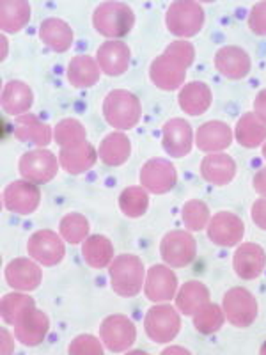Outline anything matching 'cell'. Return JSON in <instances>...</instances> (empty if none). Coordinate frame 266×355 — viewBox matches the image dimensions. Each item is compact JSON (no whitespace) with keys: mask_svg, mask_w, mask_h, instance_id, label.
I'll return each mask as SVG.
<instances>
[{"mask_svg":"<svg viewBox=\"0 0 266 355\" xmlns=\"http://www.w3.org/2000/svg\"><path fill=\"white\" fill-rule=\"evenodd\" d=\"M194 57L195 50L188 41H174L151 64V82L163 91H174L181 87L186 69L194 62Z\"/></svg>","mask_w":266,"mask_h":355,"instance_id":"6da1fadb","label":"cell"},{"mask_svg":"<svg viewBox=\"0 0 266 355\" xmlns=\"http://www.w3.org/2000/svg\"><path fill=\"white\" fill-rule=\"evenodd\" d=\"M103 116L107 123L117 130H132L142 116L139 98L125 89H116L103 101Z\"/></svg>","mask_w":266,"mask_h":355,"instance_id":"7a4b0ae2","label":"cell"},{"mask_svg":"<svg viewBox=\"0 0 266 355\" xmlns=\"http://www.w3.org/2000/svg\"><path fill=\"white\" fill-rule=\"evenodd\" d=\"M110 283L119 297H135L144 283V265L133 254L117 256L110 263Z\"/></svg>","mask_w":266,"mask_h":355,"instance_id":"3957f363","label":"cell"},{"mask_svg":"<svg viewBox=\"0 0 266 355\" xmlns=\"http://www.w3.org/2000/svg\"><path fill=\"white\" fill-rule=\"evenodd\" d=\"M135 15L132 8L123 2H103L93 15V25L101 36L121 37L132 31Z\"/></svg>","mask_w":266,"mask_h":355,"instance_id":"277c9868","label":"cell"},{"mask_svg":"<svg viewBox=\"0 0 266 355\" xmlns=\"http://www.w3.org/2000/svg\"><path fill=\"white\" fill-rule=\"evenodd\" d=\"M145 334L154 343H169L177 336L181 329V318L177 311L169 304H160V306L151 307L145 313L144 318Z\"/></svg>","mask_w":266,"mask_h":355,"instance_id":"5b68a950","label":"cell"},{"mask_svg":"<svg viewBox=\"0 0 266 355\" xmlns=\"http://www.w3.org/2000/svg\"><path fill=\"white\" fill-rule=\"evenodd\" d=\"M166 24L170 33L177 37H192L204 24V11L197 2H174L166 15Z\"/></svg>","mask_w":266,"mask_h":355,"instance_id":"8992f818","label":"cell"},{"mask_svg":"<svg viewBox=\"0 0 266 355\" xmlns=\"http://www.w3.org/2000/svg\"><path fill=\"white\" fill-rule=\"evenodd\" d=\"M226 320L238 329H245L252 325L258 316V302L254 295L245 288H231L224 295V304H222Z\"/></svg>","mask_w":266,"mask_h":355,"instance_id":"52a82bcc","label":"cell"},{"mask_svg":"<svg viewBox=\"0 0 266 355\" xmlns=\"http://www.w3.org/2000/svg\"><path fill=\"white\" fill-rule=\"evenodd\" d=\"M160 254L169 266L183 268L194 261L197 254V243L194 236L186 231H170L161 240Z\"/></svg>","mask_w":266,"mask_h":355,"instance_id":"ba28073f","label":"cell"},{"mask_svg":"<svg viewBox=\"0 0 266 355\" xmlns=\"http://www.w3.org/2000/svg\"><path fill=\"white\" fill-rule=\"evenodd\" d=\"M101 339L110 352H125L132 348L137 338V331L132 320L123 315L107 316L100 327Z\"/></svg>","mask_w":266,"mask_h":355,"instance_id":"9c48e42d","label":"cell"},{"mask_svg":"<svg viewBox=\"0 0 266 355\" xmlns=\"http://www.w3.org/2000/svg\"><path fill=\"white\" fill-rule=\"evenodd\" d=\"M59 164L52 151L34 150L20 158V174L30 183H46L57 174Z\"/></svg>","mask_w":266,"mask_h":355,"instance_id":"30bf717a","label":"cell"},{"mask_svg":"<svg viewBox=\"0 0 266 355\" xmlns=\"http://www.w3.org/2000/svg\"><path fill=\"white\" fill-rule=\"evenodd\" d=\"M245 233L242 218L231 211H218L210 218L208 224V239L220 247L238 245Z\"/></svg>","mask_w":266,"mask_h":355,"instance_id":"8fae6325","label":"cell"},{"mask_svg":"<svg viewBox=\"0 0 266 355\" xmlns=\"http://www.w3.org/2000/svg\"><path fill=\"white\" fill-rule=\"evenodd\" d=\"M176 169L166 158H151L141 171L142 189L153 194H167L176 185Z\"/></svg>","mask_w":266,"mask_h":355,"instance_id":"7c38bea8","label":"cell"},{"mask_svg":"<svg viewBox=\"0 0 266 355\" xmlns=\"http://www.w3.org/2000/svg\"><path fill=\"white\" fill-rule=\"evenodd\" d=\"M28 254L41 265L52 266L64 258V242L53 231L41 230L30 236L27 243Z\"/></svg>","mask_w":266,"mask_h":355,"instance_id":"4fadbf2b","label":"cell"},{"mask_svg":"<svg viewBox=\"0 0 266 355\" xmlns=\"http://www.w3.org/2000/svg\"><path fill=\"white\" fill-rule=\"evenodd\" d=\"M177 279L166 265H154L148 270L144 293L151 302H169L176 297Z\"/></svg>","mask_w":266,"mask_h":355,"instance_id":"5bb4252c","label":"cell"},{"mask_svg":"<svg viewBox=\"0 0 266 355\" xmlns=\"http://www.w3.org/2000/svg\"><path fill=\"white\" fill-rule=\"evenodd\" d=\"M163 150L174 158H181L192 151L194 144V132L185 119H170L163 125V137H161Z\"/></svg>","mask_w":266,"mask_h":355,"instance_id":"9a60e30c","label":"cell"},{"mask_svg":"<svg viewBox=\"0 0 266 355\" xmlns=\"http://www.w3.org/2000/svg\"><path fill=\"white\" fill-rule=\"evenodd\" d=\"M234 272L245 281H254L266 266V252L258 243H242L233 256Z\"/></svg>","mask_w":266,"mask_h":355,"instance_id":"2e32d148","label":"cell"},{"mask_svg":"<svg viewBox=\"0 0 266 355\" xmlns=\"http://www.w3.org/2000/svg\"><path fill=\"white\" fill-rule=\"evenodd\" d=\"M39 189L36 183H30L27 180L15 182L4 190V205L8 210L20 215L33 214L39 205Z\"/></svg>","mask_w":266,"mask_h":355,"instance_id":"e0dca14e","label":"cell"},{"mask_svg":"<svg viewBox=\"0 0 266 355\" xmlns=\"http://www.w3.org/2000/svg\"><path fill=\"white\" fill-rule=\"evenodd\" d=\"M46 332H48V318L34 306L25 309L24 315L15 323V334H17L18 341L27 345V347L39 345Z\"/></svg>","mask_w":266,"mask_h":355,"instance_id":"ac0fdd59","label":"cell"},{"mask_svg":"<svg viewBox=\"0 0 266 355\" xmlns=\"http://www.w3.org/2000/svg\"><path fill=\"white\" fill-rule=\"evenodd\" d=\"M41 268L30 259H12L6 266V281L11 288L18 291H33L41 284Z\"/></svg>","mask_w":266,"mask_h":355,"instance_id":"d6986e66","label":"cell"},{"mask_svg":"<svg viewBox=\"0 0 266 355\" xmlns=\"http://www.w3.org/2000/svg\"><path fill=\"white\" fill-rule=\"evenodd\" d=\"M215 66L224 77L231 80H240L249 75L250 57L240 46H222L215 55Z\"/></svg>","mask_w":266,"mask_h":355,"instance_id":"ffe728a7","label":"cell"},{"mask_svg":"<svg viewBox=\"0 0 266 355\" xmlns=\"http://www.w3.org/2000/svg\"><path fill=\"white\" fill-rule=\"evenodd\" d=\"M233 141V132L229 125L222 121H210L199 126L195 132V144L204 153H218V151L229 148Z\"/></svg>","mask_w":266,"mask_h":355,"instance_id":"44dd1931","label":"cell"},{"mask_svg":"<svg viewBox=\"0 0 266 355\" xmlns=\"http://www.w3.org/2000/svg\"><path fill=\"white\" fill-rule=\"evenodd\" d=\"M98 64L103 73L110 77H117L128 69L130 49L123 41H105L98 50Z\"/></svg>","mask_w":266,"mask_h":355,"instance_id":"7402d4cb","label":"cell"},{"mask_svg":"<svg viewBox=\"0 0 266 355\" xmlns=\"http://www.w3.org/2000/svg\"><path fill=\"white\" fill-rule=\"evenodd\" d=\"M201 174L206 182L213 185H227L236 174V164L226 153H211L201 162Z\"/></svg>","mask_w":266,"mask_h":355,"instance_id":"603a6c76","label":"cell"},{"mask_svg":"<svg viewBox=\"0 0 266 355\" xmlns=\"http://www.w3.org/2000/svg\"><path fill=\"white\" fill-rule=\"evenodd\" d=\"M96 162V151L89 142H80V144L62 148L59 155V164L62 169L69 174H80L84 171L91 169Z\"/></svg>","mask_w":266,"mask_h":355,"instance_id":"cb8c5ba5","label":"cell"},{"mask_svg":"<svg viewBox=\"0 0 266 355\" xmlns=\"http://www.w3.org/2000/svg\"><path fill=\"white\" fill-rule=\"evenodd\" d=\"M179 105L188 116H201L211 105V91L204 82H190L179 93Z\"/></svg>","mask_w":266,"mask_h":355,"instance_id":"d4e9b609","label":"cell"},{"mask_svg":"<svg viewBox=\"0 0 266 355\" xmlns=\"http://www.w3.org/2000/svg\"><path fill=\"white\" fill-rule=\"evenodd\" d=\"M234 137L243 148H258L266 141V121L256 112H247L240 117Z\"/></svg>","mask_w":266,"mask_h":355,"instance_id":"484cf974","label":"cell"},{"mask_svg":"<svg viewBox=\"0 0 266 355\" xmlns=\"http://www.w3.org/2000/svg\"><path fill=\"white\" fill-rule=\"evenodd\" d=\"M210 302V291L199 281H190L176 295V307L181 315L194 316L195 311Z\"/></svg>","mask_w":266,"mask_h":355,"instance_id":"4316f807","label":"cell"},{"mask_svg":"<svg viewBox=\"0 0 266 355\" xmlns=\"http://www.w3.org/2000/svg\"><path fill=\"white\" fill-rule=\"evenodd\" d=\"M39 37L55 52H66L73 43V31L59 18H48L41 24Z\"/></svg>","mask_w":266,"mask_h":355,"instance_id":"83f0119b","label":"cell"},{"mask_svg":"<svg viewBox=\"0 0 266 355\" xmlns=\"http://www.w3.org/2000/svg\"><path fill=\"white\" fill-rule=\"evenodd\" d=\"M68 80L75 87H91L100 80V64L89 55L73 57L68 68Z\"/></svg>","mask_w":266,"mask_h":355,"instance_id":"f1b7e54d","label":"cell"},{"mask_svg":"<svg viewBox=\"0 0 266 355\" xmlns=\"http://www.w3.org/2000/svg\"><path fill=\"white\" fill-rule=\"evenodd\" d=\"M33 105V91L27 84L18 80L9 82L2 91V107L11 116H21Z\"/></svg>","mask_w":266,"mask_h":355,"instance_id":"f546056e","label":"cell"},{"mask_svg":"<svg viewBox=\"0 0 266 355\" xmlns=\"http://www.w3.org/2000/svg\"><path fill=\"white\" fill-rule=\"evenodd\" d=\"M15 135L18 141H28L37 146H46L52 141V128L44 125L36 116H20L15 125Z\"/></svg>","mask_w":266,"mask_h":355,"instance_id":"4dcf8cb0","label":"cell"},{"mask_svg":"<svg viewBox=\"0 0 266 355\" xmlns=\"http://www.w3.org/2000/svg\"><path fill=\"white\" fill-rule=\"evenodd\" d=\"M130 146L128 137L125 133H110L107 135L100 144V150H98V155L103 160V164L107 166H123L130 157Z\"/></svg>","mask_w":266,"mask_h":355,"instance_id":"1f68e13d","label":"cell"},{"mask_svg":"<svg viewBox=\"0 0 266 355\" xmlns=\"http://www.w3.org/2000/svg\"><path fill=\"white\" fill-rule=\"evenodd\" d=\"M82 256L93 268H105L109 263H112L114 247L110 240H107L101 234H93L82 245Z\"/></svg>","mask_w":266,"mask_h":355,"instance_id":"d6a6232c","label":"cell"},{"mask_svg":"<svg viewBox=\"0 0 266 355\" xmlns=\"http://www.w3.org/2000/svg\"><path fill=\"white\" fill-rule=\"evenodd\" d=\"M0 25L4 33H18L20 28H24L28 24L30 18V6L28 2H21V0H15V2H0Z\"/></svg>","mask_w":266,"mask_h":355,"instance_id":"836d02e7","label":"cell"},{"mask_svg":"<svg viewBox=\"0 0 266 355\" xmlns=\"http://www.w3.org/2000/svg\"><path fill=\"white\" fill-rule=\"evenodd\" d=\"M148 206H150V198L145 189H141V187H128L119 196V208L130 218L142 217Z\"/></svg>","mask_w":266,"mask_h":355,"instance_id":"e575fe53","label":"cell"},{"mask_svg":"<svg viewBox=\"0 0 266 355\" xmlns=\"http://www.w3.org/2000/svg\"><path fill=\"white\" fill-rule=\"evenodd\" d=\"M224 309L220 306L208 302L201 309L195 311L194 315V327L201 334H213L224 325Z\"/></svg>","mask_w":266,"mask_h":355,"instance_id":"d590c367","label":"cell"},{"mask_svg":"<svg viewBox=\"0 0 266 355\" xmlns=\"http://www.w3.org/2000/svg\"><path fill=\"white\" fill-rule=\"evenodd\" d=\"M183 222L190 231H201L210 224V210L206 202L199 199H190L183 206Z\"/></svg>","mask_w":266,"mask_h":355,"instance_id":"8d00e7d4","label":"cell"},{"mask_svg":"<svg viewBox=\"0 0 266 355\" xmlns=\"http://www.w3.org/2000/svg\"><path fill=\"white\" fill-rule=\"evenodd\" d=\"M53 139L61 148L80 144L85 141V128L77 119H64L53 130Z\"/></svg>","mask_w":266,"mask_h":355,"instance_id":"74e56055","label":"cell"},{"mask_svg":"<svg viewBox=\"0 0 266 355\" xmlns=\"http://www.w3.org/2000/svg\"><path fill=\"white\" fill-rule=\"evenodd\" d=\"M59 231H61L62 239H64L68 243H80L82 240L87 239L89 222L85 220L84 215L68 214L61 220Z\"/></svg>","mask_w":266,"mask_h":355,"instance_id":"f35d334b","label":"cell"},{"mask_svg":"<svg viewBox=\"0 0 266 355\" xmlns=\"http://www.w3.org/2000/svg\"><path fill=\"white\" fill-rule=\"evenodd\" d=\"M30 306H34V300L24 293H11L6 295L2 299V318L6 323H17V320L20 318L25 313V309H28Z\"/></svg>","mask_w":266,"mask_h":355,"instance_id":"ab89813d","label":"cell"},{"mask_svg":"<svg viewBox=\"0 0 266 355\" xmlns=\"http://www.w3.org/2000/svg\"><path fill=\"white\" fill-rule=\"evenodd\" d=\"M69 354H103V348L93 336H78L69 345Z\"/></svg>","mask_w":266,"mask_h":355,"instance_id":"60d3db41","label":"cell"},{"mask_svg":"<svg viewBox=\"0 0 266 355\" xmlns=\"http://www.w3.org/2000/svg\"><path fill=\"white\" fill-rule=\"evenodd\" d=\"M250 31L258 36H266V2H259L249 17Z\"/></svg>","mask_w":266,"mask_h":355,"instance_id":"b9f144b4","label":"cell"},{"mask_svg":"<svg viewBox=\"0 0 266 355\" xmlns=\"http://www.w3.org/2000/svg\"><path fill=\"white\" fill-rule=\"evenodd\" d=\"M250 215H252V220H254L256 226L266 231V198L259 199V201L254 202Z\"/></svg>","mask_w":266,"mask_h":355,"instance_id":"7bdbcfd3","label":"cell"},{"mask_svg":"<svg viewBox=\"0 0 266 355\" xmlns=\"http://www.w3.org/2000/svg\"><path fill=\"white\" fill-rule=\"evenodd\" d=\"M254 109H256V114L261 117L263 121H266V89H263L261 93L256 96Z\"/></svg>","mask_w":266,"mask_h":355,"instance_id":"ee69618b","label":"cell"},{"mask_svg":"<svg viewBox=\"0 0 266 355\" xmlns=\"http://www.w3.org/2000/svg\"><path fill=\"white\" fill-rule=\"evenodd\" d=\"M254 190L266 198V167L254 176Z\"/></svg>","mask_w":266,"mask_h":355,"instance_id":"f6af8a7d","label":"cell"},{"mask_svg":"<svg viewBox=\"0 0 266 355\" xmlns=\"http://www.w3.org/2000/svg\"><path fill=\"white\" fill-rule=\"evenodd\" d=\"M12 352V338L6 329H2V354Z\"/></svg>","mask_w":266,"mask_h":355,"instance_id":"bcb514c9","label":"cell"},{"mask_svg":"<svg viewBox=\"0 0 266 355\" xmlns=\"http://www.w3.org/2000/svg\"><path fill=\"white\" fill-rule=\"evenodd\" d=\"M263 157L266 158V142H265V146H263Z\"/></svg>","mask_w":266,"mask_h":355,"instance_id":"7dc6e473","label":"cell"},{"mask_svg":"<svg viewBox=\"0 0 266 355\" xmlns=\"http://www.w3.org/2000/svg\"><path fill=\"white\" fill-rule=\"evenodd\" d=\"M261 354H266V343L263 345V348H261Z\"/></svg>","mask_w":266,"mask_h":355,"instance_id":"c3c4849f","label":"cell"}]
</instances>
